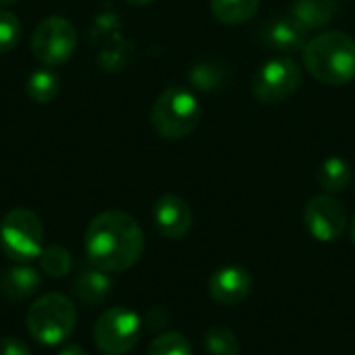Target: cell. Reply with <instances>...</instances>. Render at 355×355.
Here are the masks:
<instances>
[{
	"mask_svg": "<svg viewBox=\"0 0 355 355\" xmlns=\"http://www.w3.org/2000/svg\"><path fill=\"white\" fill-rule=\"evenodd\" d=\"M302 67L291 56H277L264 62L252 81V94L262 104L287 100L302 85Z\"/></svg>",
	"mask_w": 355,
	"mask_h": 355,
	"instance_id": "8",
	"label": "cell"
},
{
	"mask_svg": "<svg viewBox=\"0 0 355 355\" xmlns=\"http://www.w3.org/2000/svg\"><path fill=\"white\" fill-rule=\"evenodd\" d=\"M148 355H191V343L181 333H162L150 343Z\"/></svg>",
	"mask_w": 355,
	"mask_h": 355,
	"instance_id": "22",
	"label": "cell"
},
{
	"mask_svg": "<svg viewBox=\"0 0 355 355\" xmlns=\"http://www.w3.org/2000/svg\"><path fill=\"white\" fill-rule=\"evenodd\" d=\"M260 0H210V10L225 25H239L258 12Z\"/></svg>",
	"mask_w": 355,
	"mask_h": 355,
	"instance_id": "17",
	"label": "cell"
},
{
	"mask_svg": "<svg viewBox=\"0 0 355 355\" xmlns=\"http://www.w3.org/2000/svg\"><path fill=\"white\" fill-rule=\"evenodd\" d=\"M141 322H144L150 331H160V329H164V327L171 322V314H168L166 308L156 306V308L148 310V314H146V318H144Z\"/></svg>",
	"mask_w": 355,
	"mask_h": 355,
	"instance_id": "24",
	"label": "cell"
},
{
	"mask_svg": "<svg viewBox=\"0 0 355 355\" xmlns=\"http://www.w3.org/2000/svg\"><path fill=\"white\" fill-rule=\"evenodd\" d=\"M129 4H135V6H144V4H150L152 0H127Z\"/></svg>",
	"mask_w": 355,
	"mask_h": 355,
	"instance_id": "27",
	"label": "cell"
},
{
	"mask_svg": "<svg viewBox=\"0 0 355 355\" xmlns=\"http://www.w3.org/2000/svg\"><path fill=\"white\" fill-rule=\"evenodd\" d=\"M77 322L75 304L62 293L40 295L27 310L25 324L29 335L42 345H60L67 341Z\"/></svg>",
	"mask_w": 355,
	"mask_h": 355,
	"instance_id": "3",
	"label": "cell"
},
{
	"mask_svg": "<svg viewBox=\"0 0 355 355\" xmlns=\"http://www.w3.org/2000/svg\"><path fill=\"white\" fill-rule=\"evenodd\" d=\"M146 248L137 220L123 210H104L92 218L85 231V256L89 266L108 275L125 272L137 264Z\"/></svg>",
	"mask_w": 355,
	"mask_h": 355,
	"instance_id": "1",
	"label": "cell"
},
{
	"mask_svg": "<svg viewBox=\"0 0 355 355\" xmlns=\"http://www.w3.org/2000/svg\"><path fill=\"white\" fill-rule=\"evenodd\" d=\"M58 92H60V79L50 69H40L31 73L27 79V96L37 104L52 102L58 96Z\"/></svg>",
	"mask_w": 355,
	"mask_h": 355,
	"instance_id": "18",
	"label": "cell"
},
{
	"mask_svg": "<svg viewBox=\"0 0 355 355\" xmlns=\"http://www.w3.org/2000/svg\"><path fill=\"white\" fill-rule=\"evenodd\" d=\"M202 119L200 100L181 85L166 87L152 106V127L164 139H183L196 131Z\"/></svg>",
	"mask_w": 355,
	"mask_h": 355,
	"instance_id": "4",
	"label": "cell"
},
{
	"mask_svg": "<svg viewBox=\"0 0 355 355\" xmlns=\"http://www.w3.org/2000/svg\"><path fill=\"white\" fill-rule=\"evenodd\" d=\"M193 214L189 204L175 193H164L154 204V225L166 239H181L189 233Z\"/></svg>",
	"mask_w": 355,
	"mask_h": 355,
	"instance_id": "11",
	"label": "cell"
},
{
	"mask_svg": "<svg viewBox=\"0 0 355 355\" xmlns=\"http://www.w3.org/2000/svg\"><path fill=\"white\" fill-rule=\"evenodd\" d=\"M0 248L12 262L27 264L44 250V227L35 212L27 208L10 210L0 223Z\"/></svg>",
	"mask_w": 355,
	"mask_h": 355,
	"instance_id": "5",
	"label": "cell"
},
{
	"mask_svg": "<svg viewBox=\"0 0 355 355\" xmlns=\"http://www.w3.org/2000/svg\"><path fill=\"white\" fill-rule=\"evenodd\" d=\"M225 79H227V73L216 62H200V64H193L191 71H189L191 85L202 89V92L218 89L225 83Z\"/></svg>",
	"mask_w": 355,
	"mask_h": 355,
	"instance_id": "21",
	"label": "cell"
},
{
	"mask_svg": "<svg viewBox=\"0 0 355 355\" xmlns=\"http://www.w3.org/2000/svg\"><path fill=\"white\" fill-rule=\"evenodd\" d=\"M40 285H42L40 272L27 264L12 266L4 270V275L0 277V293L12 302H23L33 297L40 291Z\"/></svg>",
	"mask_w": 355,
	"mask_h": 355,
	"instance_id": "13",
	"label": "cell"
},
{
	"mask_svg": "<svg viewBox=\"0 0 355 355\" xmlns=\"http://www.w3.org/2000/svg\"><path fill=\"white\" fill-rule=\"evenodd\" d=\"M204 347L210 355H239L241 343L227 327H212L204 335Z\"/></svg>",
	"mask_w": 355,
	"mask_h": 355,
	"instance_id": "19",
	"label": "cell"
},
{
	"mask_svg": "<svg viewBox=\"0 0 355 355\" xmlns=\"http://www.w3.org/2000/svg\"><path fill=\"white\" fill-rule=\"evenodd\" d=\"M58 355H87L85 354V349H81L79 345H67V347H62V352Z\"/></svg>",
	"mask_w": 355,
	"mask_h": 355,
	"instance_id": "26",
	"label": "cell"
},
{
	"mask_svg": "<svg viewBox=\"0 0 355 355\" xmlns=\"http://www.w3.org/2000/svg\"><path fill=\"white\" fill-rule=\"evenodd\" d=\"M73 291L83 304L100 306L112 291V279L108 277V272H104L96 266H89V268H83L75 277Z\"/></svg>",
	"mask_w": 355,
	"mask_h": 355,
	"instance_id": "14",
	"label": "cell"
},
{
	"mask_svg": "<svg viewBox=\"0 0 355 355\" xmlns=\"http://www.w3.org/2000/svg\"><path fill=\"white\" fill-rule=\"evenodd\" d=\"M77 50V31L64 17H46L37 23L31 35V52L44 67L67 62Z\"/></svg>",
	"mask_w": 355,
	"mask_h": 355,
	"instance_id": "7",
	"label": "cell"
},
{
	"mask_svg": "<svg viewBox=\"0 0 355 355\" xmlns=\"http://www.w3.org/2000/svg\"><path fill=\"white\" fill-rule=\"evenodd\" d=\"M352 241H354V245H355V218H354V223H352Z\"/></svg>",
	"mask_w": 355,
	"mask_h": 355,
	"instance_id": "29",
	"label": "cell"
},
{
	"mask_svg": "<svg viewBox=\"0 0 355 355\" xmlns=\"http://www.w3.org/2000/svg\"><path fill=\"white\" fill-rule=\"evenodd\" d=\"M0 355H31V349L21 339L0 337Z\"/></svg>",
	"mask_w": 355,
	"mask_h": 355,
	"instance_id": "25",
	"label": "cell"
},
{
	"mask_svg": "<svg viewBox=\"0 0 355 355\" xmlns=\"http://www.w3.org/2000/svg\"><path fill=\"white\" fill-rule=\"evenodd\" d=\"M306 71L324 85H347L355 77V40L343 31H327L304 46Z\"/></svg>",
	"mask_w": 355,
	"mask_h": 355,
	"instance_id": "2",
	"label": "cell"
},
{
	"mask_svg": "<svg viewBox=\"0 0 355 355\" xmlns=\"http://www.w3.org/2000/svg\"><path fill=\"white\" fill-rule=\"evenodd\" d=\"M141 318L123 306L104 310L94 324V343L104 355H127L141 337Z\"/></svg>",
	"mask_w": 355,
	"mask_h": 355,
	"instance_id": "6",
	"label": "cell"
},
{
	"mask_svg": "<svg viewBox=\"0 0 355 355\" xmlns=\"http://www.w3.org/2000/svg\"><path fill=\"white\" fill-rule=\"evenodd\" d=\"M254 281L248 268L229 264L218 268L208 281L210 297L220 306H237L252 293Z\"/></svg>",
	"mask_w": 355,
	"mask_h": 355,
	"instance_id": "10",
	"label": "cell"
},
{
	"mask_svg": "<svg viewBox=\"0 0 355 355\" xmlns=\"http://www.w3.org/2000/svg\"><path fill=\"white\" fill-rule=\"evenodd\" d=\"M15 2H19V0H0V6H10Z\"/></svg>",
	"mask_w": 355,
	"mask_h": 355,
	"instance_id": "28",
	"label": "cell"
},
{
	"mask_svg": "<svg viewBox=\"0 0 355 355\" xmlns=\"http://www.w3.org/2000/svg\"><path fill=\"white\" fill-rule=\"evenodd\" d=\"M318 183L324 189V193H331V196L345 191L352 183V166L343 158L331 156L320 164Z\"/></svg>",
	"mask_w": 355,
	"mask_h": 355,
	"instance_id": "16",
	"label": "cell"
},
{
	"mask_svg": "<svg viewBox=\"0 0 355 355\" xmlns=\"http://www.w3.org/2000/svg\"><path fill=\"white\" fill-rule=\"evenodd\" d=\"M37 260H40V268L46 275H50L52 279H62L73 268V258H71L69 250H64L62 245H48V248H44Z\"/></svg>",
	"mask_w": 355,
	"mask_h": 355,
	"instance_id": "20",
	"label": "cell"
},
{
	"mask_svg": "<svg viewBox=\"0 0 355 355\" xmlns=\"http://www.w3.org/2000/svg\"><path fill=\"white\" fill-rule=\"evenodd\" d=\"M19 40H21L19 19L8 10H0V52L15 50Z\"/></svg>",
	"mask_w": 355,
	"mask_h": 355,
	"instance_id": "23",
	"label": "cell"
},
{
	"mask_svg": "<svg viewBox=\"0 0 355 355\" xmlns=\"http://www.w3.org/2000/svg\"><path fill=\"white\" fill-rule=\"evenodd\" d=\"M337 10H339L337 0H293L289 17H293L308 31L331 23Z\"/></svg>",
	"mask_w": 355,
	"mask_h": 355,
	"instance_id": "15",
	"label": "cell"
},
{
	"mask_svg": "<svg viewBox=\"0 0 355 355\" xmlns=\"http://www.w3.org/2000/svg\"><path fill=\"white\" fill-rule=\"evenodd\" d=\"M262 40L277 52H295L306 46V29L293 17H277L262 29Z\"/></svg>",
	"mask_w": 355,
	"mask_h": 355,
	"instance_id": "12",
	"label": "cell"
},
{
	"mask_svg": "<svg viewBox=\"0 0 355 355\" xmlns=\"http://www.w3.org/2000/svg\"><path fill=\"white\" fill-rule=\"evenodd\" d=\"M304 223L316 241L331 243L343 235L347 227V212L345 206L335 196L318 193L308 202L304 212Z\"/></svg>",
	"mask_w": 355,
	"mask_h": 355,
	"instance_id": "9",
	"label": "cell"
}]
</instances>
